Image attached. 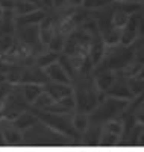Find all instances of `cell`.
<instances>
[{
    "instance_id": "1",
    "label": "cell",
    "mask_w": 144,
    "mask_h": 152,
    "mask_svg": "<svg viewBox=\"0 0 144 152\" xmlns=\"http://www.w3.org/2000/svg\"><path fill=\"white\" fill-rule=\"evenodd\" d=\"M74 97H76V111L82 113H93L97 105L103 100L102 91L97 88L94 76H81L79 81L73 87Z\"/></svg>"
},
{
    "instance_id": "2",
    "label": "cell",
    "mask_w": 144,
    "mask_h": 152,
    "mask_svg": "<svg viewBox=\"0 0 144 152\" xmlns=\"http://www.w3.org/2000/svg\"><path fill=\"white\" fill-rule=\"evenodd\" d=\"M129 102L130 100H126V99H117L112 96H106V99H103L93 113H89V116L94 117L96 123H105L111 119H119L120 114L129 107Z\"/></svg>"
},
{
    "instance_id": "3",
    "label": "cell",
    "mask_w": 144,
    "mask_h": 152,
    "mask_svg": "<svg viewBox=\"0 0 144 152\" xmlns=\"http://www.w3.org/2000/svg\"><path fill=\"white\" fill-rule=\"evenodd\" d=\"M29 104L26 102V99L23 96V91H21V85H14L12 91L8 94L5 104L2 105V110H3V114L8 120H14L17 119L20 114L26 110H29Z\"/></svg>"
},
{
    "instance_id": "4",
    "label": "cell",
    "mask_w": 144,
    "mask_h": 152,
    "mask_svg": "<svg viewBox=\"0 0 144 152\" xmlns=\"http://www.w3.org/2000/svg\"><path fill=\"white\" fill-rule=\"evenodd\" d=\"M15 38L23 44L29 46L33 50L43 52V43L40 40V24H31V26H20L15 29Z\"/></svg>"
},
{
    "instance_id": "5",
    "label": "cell",
    "mask_w": 144,
    "mask_h": 152,
    "mask_svg": "<svg viewBox=\"0 0 144 152\" xmlns=\"http://www.w3.org/2000/svg\"><path fill=\"white\" fill-rule=\"evenodd\" d=\"M49 81L50 79H49L46 70L41 69V67H38L33 62V64H31V66H24L23 67L18 85H23V84H41V85H46Z\"/></svg>"
},
{
    "instance_id": "6",
    "label": "cell",
    "mask_w": 144,
    "mask_h": 152,
    "mask_svg": "<svg viewBox=\"0 0 144 152\" xmlns=\"http://www.w3.org/2000/svg\"><path fill=\"white\" fill-rule=\"evenodd\" d=\"M106 96H112V97H117V99H126V100H134L135 99V96L132 94V91H130V88H129L127 78H124L121 75L119 76V73H117L115 82L106 91Z\"/></svg>"
},
{
    "instance_id": "7",
    "label": "cell",
    "mask_w": 144,
    "mask_h": 152,
    "mask_svg": "<svg viewBox=\"0 0 144 152\" xmlns=\"http://www.w3.org/2000/svg\"><path fill=\"white\" fill-rule=\"evenodd\" d=\"M140 14H141V12H137V14L130 15L127 24L121 31V41H120V44H123V46H132L140 38V35H138V18H140Z\"/></svg>"
},
{
    "instance_id": "8",
    "label": "cell",
    "mask_w": 144,
    "mask_h": 152,
    "mask_svg": "<svg viewBox=\"0 0 144 152\" xmlns=\"http://www.w3.org/2000/svg\"><path fill=\"white\" fill-rule=\"evenodd\" d=\"M0 126H2V134L5 145H20L23 143V131H20L17 126L8 120L6 117L0 120Z\"/></svg>"
},
{
    "instance_id": "9",
    "label": "cell",
    "mask_w": 144,
    "mask_h": 152,
    "mask_svg": "<svg viewBox=\"0 0 144 152\" xmlns=\"http://www.w3.org/2000/svg\"><path fill=\"white\" fill-rule=\"evenodd\" d=\"M46 73L49 76V79L52 82H59V84H68L71 85L73 79L70 78V75L67 73V70H65L62 67V64L59 61L53 62V64H50L47 69H46Z\"/></svg>"
},
{
    "instance_id": "10",
    "label": "cell",
    "mask_w": 144,
    "mask_h": 152,
    "mask_svg": "<svg viewBox=\"0 0 144 152\" xmlns=\"http://www.w3.org/2000/svg\"><path fill=\"white\" fill-rule=\"evenodd\" d=\"M44 91H47L55 102L59 100V99H62V97H65V96H70V94L74 93L71 85H68V84H59V82H52V81H49L44 85Z\"/></svg>"
},
{
    "instance_id": "11",
    "label": "cell",
    "mask_w": 144,
    "mask_h": 152,
    "mask_svg": "<svg viewBox=\"0 0 144 152\" xmlns=\"http://www.w3.org/2000/svg\"><path fill=\"white\" fill-rule=\"evenodd\" d=\"M47 17V12L44 8H40L33 12H29V14L24 15H17L15 17V28L20 26H31V24H40L44 18Z\"/></svg>"
},
{
    "instance_id": "12",
    "label": "cell",
    "mask_w": 144,
    "mask_h": 152,
    "mask_svg": "<svg viewBox=\"0 0 144 152\" xmlns=\"http://www.w3.org/2000/svg\"><path fill=\"white\" fill-rule=\"evenodd\" d=\"M56 21L52 18L50 15H47L41 23H40V40L43 43V46H49V43L52 41L55 32L58 31V26H56Z\"/></svg>"
},
{
    "instance_id": "13",
    "label": "cell",
    "mask_w": 144,
    "mask_h": 152,
    "mask_svg": "<svg viewBox=\"0 0 144 152\" xmlns=\"http://www.w3.org/2000/svg\"><path fill=\"white\" fill-rule=\"evenodd\" d=\"M96 84H97V88L102 91V93H106L109 88L112 87V84L115 82L117 79V72L114 70H102V72H97L96 76Z\"/></svg>"
},
{
    "instance_id": "14",
    "label": "cell",
    "mask_w": 144,
    "mask_h": 152,
    "mask_svg": "<svg viewBox=\"0 0 144 152\" xmlns=\"http://www.w3.org/2000/svg\"><path fill=\"white\" fill-rule=\"evenodd\" d=\"M38 122H40V119H38L36 113H35L33 110H32V111L26 110V111H23V113L20 114V116H18L17 119L12 120V123H14L20 131H26V129L32 128V126H33V125H36Z\"/></svg>"
},
{
    "instance_id": "15",
    "label": "cell",
    "mask_w": 144,
    "mask_h": 152,
    "mask_svg": "<svg viewBox=\"0 0 144 152\" xmlns=\"http://www.w3.org/2000/svg\"><path fill=\"white\" fill-rule=\"evenodd\" d=\"M21 91H23V96L26 99V102H28L29 105H33L36 97L44 91V85H41V84H23Z\"/></svg>"
},
{
    "instance_id": "16",
    "label": "cell",
    "mask_w": 144,
    "mask_h": 152,
    "mask_svg": "<svg viewBox=\"0 0 144 152\" xmlns=\"http://www.w3.org/2000/svg\"><path fill=\"white\" fill-rule=\"evenodd\" d=\"M71 123L74 126V129L77 132L84 134L88 128H89V123H91V119H89V114L88 113H82V111H74V116L71 119Z\"/></svg>"
},
{
    "instance_id": "17",
    "label": "cell",
    "mask_w": 144,
    "mask_h": 152,
    "mask_svg": "<svg viewBox=\"0 0 144 152\" xmlns=\"http://www.w3.org/2000/svg\"><path fill=\"white\" fill-rule=\"evenodd\" d=\"M58 58H59V53L53 52V50H50V49L47 47V50H43V52L35 58V64H36L38 67H41V69L46 70L50 64L56 62Z\"/></svg>"
},
{
    "instance_id": "18",
    "label": "cell",
    "mask_w": 144,
    "mask_h": 152,
    "mask_svg": "<svg viewBox=\"0 0 144 152\" xmlns=\"http://www.w3.org/2000/svg\"><path fill=\"white\" fill-rule=\"evenodd\" d=\"M15 46V34H3L0 35V56H5L14 50Z\"/></svg>"
},
{
    "instance_id": "19",
    "label": "cell",
    "mask_w": 144,
    "mask_h": 152,
    "mask_svg": "<svg viewBox=\"0 0 144 152\" xmlns=\"http://www.w3.org/2000/svg\"><path fill=\"white\" fill-rule=\"evenodd\" d=\"M36 9H40V6L32 3V2H26V0H15L14 3V12H15V17L17 15H24V14H29V12H33Z\"/></svg>"
},
{
    "instance_id": "20",
    "label": "cell",
    "mask_w": 144,
    "mask_h": 152,
    "mask_svg": "<svg viewBox=\"0 0 144 152\" xmlns=\"http://www.w3.org/2000/svg\"><path fill=\"white\" fill-rule=\"evenodd\" d=\"M102 126H103V129H106V131L119 135V137L124 135V122L120 119H111L108 122H105Z\"/></svg>"
},
{
    "instance_id": "21",
    "label": "cell",
    "mask_w": 144,
    "mask_h": 152,
    "mask_svg": "<svg viewBox=\"0 0 144 152\" xmlns=\"http://www.w3.org/2000/svg\"><path fill=\"white\" fill-rule=\"evenodd\" d=\"M129 18H130V15L127 14V12H124L123 9H120L119 6H117L112 12V26L119 28V29H123L127 24Z\"/></svg>"
},
{
    "instance_id": "22",
    "label": "cell",
    "mask_w": 144,
    "mask_h": 152,
    "mask_svg": "<svg viewBox=\"0 0 144 152\" xmlns=\"http://www.w3.org/2000/svg\"><path fill=\"white\" fill-rule=\"evenodd\" d=\"M65 40H67V35L56 31L47 47L50 50H53V52H56V53H62L64 52V46H65Z\"/></svg>"
},
{
    "instance_id": "23",
    "label": "cell",
    "mask_w": 144,
    "mask_h": 152,
    "mask_svg": "<svg viewBox=\"0 0 144 152\" xmlns=\"http://www.w3.org/2000/svg\"><path fill=\"white\" fill-rule=\"evenodd\" d=\"M121 140V137L119 135H115L106 129H103V126H102V132H100V138H99V146H115V145H119Z\"/></svg>"
},
{
    "instance_id": "24",
    "label": "cell",
    "mask_w": 144,
    "mask_h": 152,
    "mask_svg": "<svg viewBox=\"0 0 144 152\" xmlns=\"http://www.w3.org/2000/svg\"><path fill=\"white\" fill-rule=\"evenodd\" d=\"M127 84L135 97H138L144 93V79L138 78V76H132V78H127Z\"/></svg>"
},
{
    "instance_id": "25",
    "label": "cell",
    "mask_w": 144,
    "mask_h": 152,
    "mask_svg": "<svg viewBox=\"0 0 144 152\" xmlns=\"http://www.w3.org/2000/svg\"><path fill=\"white\" fill-rule=\"evenodd\" d=\"M112 2H115V0H84L82 8L91 9V11H93V9L97 11V9H103V8L111 6Z\"/></svg>"
},
{
    "instance_id": "26",
    "label": "cell",
    "mask_w": 144,
    "mask_h": 152,
    "mask_svg": "<svg viewBox=\"0 0 144 152\" xmlns=\"http://www.w3.org/2000/svg\"><path fill=\"white\" fill-rule=\"evenodd\" d=\"M53 102H55V100L52 99V96H50L47 91H43L40 96L36 97V100L33 102V105H32V107H33V108H36V110H46L49 105H52Z\"/></svg>"
},
{
    "instance_id": "27",
    "label": "cell",
    "mask_w": 144,
    "mask_h": 152,
    "mask_svg": "<svg viewBox=\"0 0 144 152\" xmlns=\"http://www.w3.org/2000/svg\"><path fill=\"white\" fill-rule=\"evenodd\" d=\"M119 8L123 9L124 12H127L129 15H132V14H137V12H141L143 3H138V2H119Z\"/></svg>"
},
{
    "instance_id": "28",
    "label": "cell",
    "mask_w": 144,
    "mask_h": 152,
    "mask_svg": "<svg viewBox=\"0 0 144 152\" xmlns=\"http://www.w3.org/2000/svg\"><path fill=\"white\" fill-rule=\"evenodd\" d=\"M14 85L15 84H12L9 81H0V108H2V105L5 104V100H6L8 94L12 91Z\"/></svg>"
},
{
    "instance_id": "29",
    "label": "cell",
    "mask_w": 144,
    "mask_h": 152,
    "mask_svg": "<svg viewBox=\"0 0 144 152\" xmlns=\"http://www.w3.org/2000/svg\"><path fill=\"white\" fill-rule=\"evenodd\" d=\"M134 116H135L137 123H140V125L144 126V104H140V107H138V108L135 110V113H134Z\"/></svg>"
},
{
    "instance_id": "30",
    "label": "cell",
    "mask_w": 144,
    "mask_h": 152,
    "mask_svg": "<svg viewBox=\"0 0 144 152\" xmlns=\"http://www.w3.org/2000/svg\"><path fill=\"white\" fill-rule=\"evenodd\" d=\"M138 35L140 38H144V15L140 14V18H138Z\"/></svg>"
},
{
    "instance_id": "31",
    "label": "cell",
    "mask_w": 144,
    "mask_h": 152,
    "mask_svg": "<svg viewBox=\"0 0 144 152\" xmlns=\"http://www.w3.org/2000/svg\"><path fill=\"white\" fill-rule=\"evenodd\" d=\"M68 3V0H53V8L55 9H61L62 6H65Z\"/></svg>"
},
{
    "instance_id": "32",
    "label": "cell",
    "mask_w": 144,
    "mask_h": 152,
    "mask_svg": "<svg viewBox=\"0 0 144 152\" xmlns=\"http://www.w3.org/2000/svg\"><path fill=\"white\" fill-rule=\"evenodd\" d=\"M40 2H41L44 9H55L53 8V0H40Z\"/></svg>"
},
{
    "instance_id": "33",
    "label": "cell",
    "mask_w": 144,
    "mask_h": 152,
    "mask_svg": "<svg viewBox=\"0 0 144 152\" xmlns=\"http://www.w3.org/2000/svg\"><path fill=\"white\" fill-rule=\"evenodd\" d=\"M138 146H144V128H141L138 135Z\"/></svg>"
},
{
    "instance_id": "34",
    "label": "cell",
    "mask_w": 144,
    "mask_h": 152,
    "mask_svg": "<svg viewBox=\"0 0 144 152\" xmlns=\"http://www.w3.org/2000/svg\"><path fill=\"white\" fill-rule=\"evenodd\" d=\"M68 3H70L71 6L79 8V6H82V5H84V0H68Z\"/></svg>"
},
{
    "instance_id": "35",
    "label": "cell",
    "mask_w": 144,
    "mask_h": 152,
    "mask_svg": "<svg viewBox=\"0 0 144 152\" xmlns=\"http://www.w3.org/2000/svg\"><path fill=\"white\" fill-rule=\"evenodd\" d=\"M137 76H138V78H141V79H144V64H143V67H141V70L138 72Z\"/></svg>"
},
{
    "instance_id": "36",
    "label": "cell",
    "mask_w": 144,
    "mask_h": 152,
    "mask_svg": "<svg viewBox=\"0 0 144 152\" xmlns=\"http://www.w3.org/2000/svg\"><path fill=\"white\" fill-rule=\"evenodd\" d=\"M26 2H32V3L38 5V6H40V8H43V5H41V2H40V0H26Z\"/></svg>"
},
{
    "instance_id": "37",
    "label": "cell",
    "mask_w": 144,
    "mask_h": 152,
    "mask_svg": "<svg viewBox=\"0 0 144 152\" xmlns=\"http://www.w3.org/2000/svg\"><path fill=\"white\" fill-rule=\"evenodd\" d=\"M0 145H5V140H3V134H2V126H0Z\"/></svg>"
},
{
    "instance_id": "38",
    "label": "cell",
    "mask_w": 144,
    "mask_h": 152,
    "mask_svg": "<svg viewBox=\"0 0 144 152\" xmlns=\"http://www.w3.org/2000/svg\"><path fill=\"white\" fill-rule=\"evenodd\" d=\"M2 119H5V114H3V110L0 108V120H2Z\"/></svg>"
},
{
    "instance_id": "39",
    "label": "cell",
    "mask_w": 144,
    "mask_h": 152,
    "mask_svg": "<svg viewBox=\"0 0 144 152\" xmlns=\"http://www.w3.org/2000/svg\"><path fill=\"white\" fill-rule=\"evenodd\" d=\"M3 11H5V9H3V6H2V5H0V18H2V17H3Z\"/></svg>"
},
{
    "instance_id": "40",
    "label": "cell",
    "mask_w": 144,
    "mask_h": 152,
    "mask_svg": "<svg viewBox=\"0 0 144 152\" xmlns=\"http://www.w3.org/2000/svg\"><path fill=\"white\" fill-rule=\"evenodd\" d=\"M141 14L144 15V5H143V9H141Z\"/></svg>"
},
{
    "instance_id": "41",
    "label": "cell",
    "mask_w": 144,
    "mask_h": 152,
    "mask_svg": "<svg viewBox=\"0 0 144 152\" xmlns=\"http://www.w3.org/2000/svg\"><path fill=\"white\" fill-rule=\"evenodd\" d=\"M143 5H144V0H143Z\"/></svg>"
}]
</instances>
